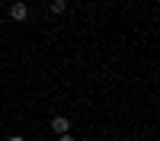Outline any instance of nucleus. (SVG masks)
<instances>
[{
	"label": "nucleus",
	"instance_id": "obj_1",
	"mask_svg": "<svg viewBox=\"0 0 160 141\" xmlns=\"http://www.w3.org/2000/svg\"><path fill=\"white\" fill-rule=\"evenodd\" d=\"M51 132H55V135L71 132V119H68V115H55V119H51Z\"/></svg>",
	"mask_w": 160,
	"mask_h": 141
},
{
	"label": "nucleus",
	"instance_id": "obj_2",
	"mask_svg": "<svg viewBox=\"0 0 160 141\" xmlns=\"http://www.w3.org/2000/svg\"><path fill=\"white\" fill-rule=\"evenodd\" d=\"M26 16H29V10H26V3H13V7H10V19H13V23H22Z\"/></svg>",
	"mask_w": 160,
	"mask_h": 141
},
{
	"label": "nucleus",
	"instance_id": "obj_3",
	"mask_svg": "<svg viewBox=\"0 0 160 141\" xmlns=\"http://www.w3.org/2000/svg\"><path fill=\"white\" fill-rule=\"evenodd\" d=\"M64 7H68V0H51V13H64Z\"/></svg>",
	"mask_w": 160,
	"mask_h": 141
},
{
	"label": "nucleus",
	"instance_id": "obj_4",
	"mask_svg": "<svg viewBox=\"0 0 160 141\" xmlns=\"http://www.w3.org/2000/svg\"><path fill=\"white\" fill-rule=\"evenodd\" d=\"M58 141H77L74 135H68V132H64V135H58Z\"/></svg>",
	"mask_w": 160,
	"mask_h": 141
},
{
	"label": "nucleus",
	"instance_id": "obj_5",
	"mask_svg": "<svg viewBox=\"0 0 160 141\" xmlns=\"http://www.w3.org/2000/svg\"><path fill=\"white\" fill-rule=\"evenodd\" d=\"M7 141H26V138H22V135H10Z\"/></svg>",
	"mask_w": 160,
	"mask_h": 141
}]
</instances>
